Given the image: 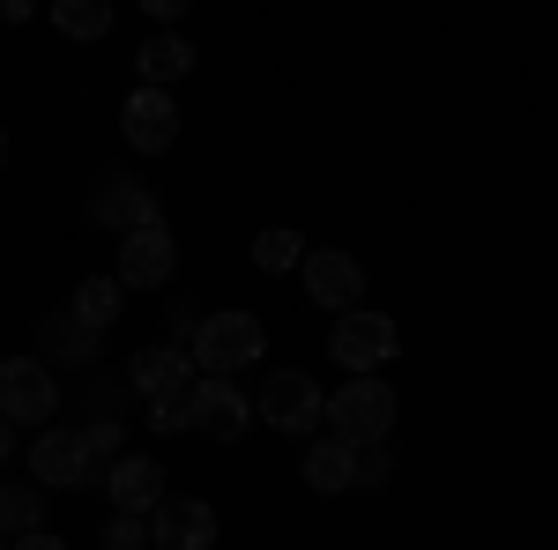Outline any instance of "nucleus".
<instances>
[{
  "label": "nucleus",
  "instance_id": "c756f323",
  "mask_svg": "<svg viewBox=\"0 0 558 550\" xmlns=\"http://www.w3.org/2000/svg\"><path fill=\"white\" fill-rule=\"evenodd\" d=\"M0 171H8V127H0Z\"/></svg>",
  "mask_w": 558,
  "mask_h": 550
},
{
  "label": "nucleus",
  "instance_id": "f03ea898",
  "mask_svg": "<svg viewBox=\"0 0 558 550\" xmlns=\"http://www.w3.org/2000/svg\"><path fill=\"white\" fill-rule=\"evenodd\" d=\"M328 357L343 365L350 380H380L387 365L402 357V328L387 320L380 305H357V313H343V320L328 328Z\"/></svg>",
  "mask_w": 558,
  "mask_h": 550
},
{
  "label": "nucleus",
  "instance_id": "ddd939ff",
  "mask_svg": "<svg viewBox=\"0 0 558 550\" xmlns=\"http://www.w3.org/2000/svg\"><path fill=\"white\" fill-rule=\"evenodd\" d=\"M194 424L231 447V439L254 431V394H246L239 380H194Z\"/></svg>",
  "mask_w": 558,
  "mask_h": 550
},
{
  "label": "nucleus",
  "instance_id": "b1692460",
  "mask_svg": "<svg viewBox=\"0 0 558 550\" xmlns=\"http://www.w3.org/2000/svg\"><path fill=\"white\" fill-rule=\"evenodd\" d=\"M387 468H395L387 439H380V447H357V491H380V484H387Z\"/></svg>",
  "mask_w": 558,
  "mask_h": 550
},
{
  "label": "nucleus",
  "instance_id": "423d86ee",
  "mask_svg": "<svg viewBox=\"0 0 558 550\" xmlns=\"http://www.w3.org/2000/svg\"><path fill=\"white\" fill-rule=\"evenodd\" d=\"M0 417L15 424H52L60 417V380H52V365L45 357H0Z\"/></svg>",
  "mask_w": 558,
  "mask_h": 550
},
{
  "label": "nucleus",
  "instance_id": "4be33fe9",
  "mask_svg": "<svg viewBox=\"0 0 558 550\" xmlns=\"http://www.w3.org/2000/svg\"><path fill=\"white\" fill-rule=\"evenodd\" d=\"M83 439H89V454H97V468H112L120 454H128V431H120V417H97V424H83Z\"/></svg>",
  "mask_w": 558,
  "mask_h": 550
},
{
  "label": "nucleus",
  "instance_id": "1a4fd4ad",
  "mask_svg": "<svg viewBox=\"0 0 558 550\" xmlns=\"http://www.w3.org/2000/svg\"><path fill=\"white\" fill-rule=\"evenodd\" d=\"M120 134H128V149H142V157H165L179 142V105L172 89H128V105H120Z\"/></svg>",
  "mask_w": 558,
  "mask_h": 550
},
{
  "label": "nucleus",
  "instance_id": "bb28decb",
  "mask_svg": "<svg viewBox=\"0 0 558 550\" xmlns=\"http://www.w3.org/2000/svg\"><path fill=\"white\" fill-rule=\"evenodd\" d=\"M0 23H31V0H0Z\"/></svg>",
  "mask_w": 558,
  "mask_h": 550
},
{
  "label": "nucleus",
  "instance_id": "7ed1b4c3",
  "mask_svg": "<svg viewBox=\"0 0 558 550\" xmlns=\"http://www.w3.org/2000/svg\"><path fill=\"white\" fill-rule=\"evenodd\" d=\"M254 417L268 424V431H291V439H305V431H320V417H328V394H320V380H313V372H299V365H276V372H260Z\"/></svg>",
  "mask_w": 558,
  "mask_h": 550
},
{
  "label": "nucleus",
  "instance_id": "a878e982",
  "mask_svg": "<svg viewBox=\"0 0 558 550\" xmlns=\"http://www.w3.org/2000/svg\"><path fill=\"white\" fill-rule=\"evenodd\" d=\"M15 550H68V536H52V528H38V536H15Z\"/></svg>",
  "mask_w": 558,
  "mask_h": 550
},
{
  "label": "nucleus",
  "instance_id": "2eb2a0df",
  "mask_svg": "<svg viewBox=\"0 0 558 550\" xmlns=\"http://www.w3.org/2000/svg\"><path fill=\"white\" fill-rule=\"evenodd\" d=\"M299 476L313 484V491H320V499H336V491H357V447L328 431V439H313V447H305Z\"/></svg>",
  "mask_w": 558,
  "mask_h": 550
},
{
  "label": "nucleus",
  "instance_id": "5701e85b",
  "mask_svg": "<svg viewBox=\"0 0 558 550\" xmlns=\"http://www.w3.org/2000/svg\"><path fill=\"white\" fill-rule=\"evenodd\" d=\"M142 543H149V521H134V513H112L97 536V550H142Z\"/></svg>",
  "mask_w": 558,
  "mask_h": 550
},
{
  "label": "nucleus",
  "instance_id": "9d476101",
  "mask_svg": "<svg viewBox=\"0 0 558 550\" xmlns=\"http://www.w3.org/2000/svg\"><path fill=\"white\" fill-rule=\"evenodd\" d=\"M299 283H305V297L320 305V313H357V297H365V268L350 254H336V246H320V254H305V268H299Z\"/></svg>",
  "mask_w": 558,
  "mask_h": 550
},
{
  "label": "nucleus",
  "instance_id": "f3484780",
  "mask_svg": "<svg viewBox=\"0 0 558 550\" xmlns=\"http://www.w3.org/2000/svg\"><path fill=\"white\" fill-rule=\"evenodd\" d=\"M120 313H128V283H120V276H83V283H75V297H68V320H75V328H89V335H105Z\"/></svg>",
  "mask_w": 558,
  "mask_h": 550
},
{
  "label": "nucleus",
  "instance_id": "aec40b11",
  "mask_svg": "<svg viewBox=\"0 0 558 550\" xmlns=\"http://www.w3.org/2000/svg\"><path fill=\"white\" fill-rule=\"evenodd\" d=\"M52 23H60V38H105L112 30V0H60L52 8Z\"/></svg>",
  "mask_w": 558,
  "mask_h": 550
},
{
  "label": "nucleus",
  "instance_id": "cd10ccee",
  "mask_svg": "<svg viewBox=\"0 0 558 550\" xmlns=\"http://www.w3.org/2000/svg\"><path fill=\"white\" fill-rule=\"evenodd\" d=\"M8 454H15V424L0 417V462H8Z\"/></svg>",
  "mask_w": 558,
  "mask_h": 550
},
{
  "label": "nucleus",
  "instance_id": "a211bd4d",
  "mask_svg": "<svg viewBox=\"0 0 558 550\" xmlns=\"http://www.w3.org/2000/svg\"><path fill=\"white\" fill-rule=\"evenodd\" d=\"M38 357H60V365L89 372V365H97V335H89V328H75L68 313H52V320L38 328Z\"/></svg>",
  "mask_w": 558,
  "mask_h": 550
},
{
  "label": "nucleus",
  "instance_id": "393cba45",
  "mask_svg": "<svg viewBox=\"0 0 558 550\" xmlns=\"http://www.w3.org/2000/svg\"><path fill=\"white\" fill-rule=\"evenodd\" d=\"M149 431H194V394H179V402H157V410H149Z\"/></svg>",
  "mask_w": 558,
  "mask_h": 550
},
{
  "label": "nucleus",
  "instance_id": "6e6552de",
  "mask_svg": "<svg viewBox=\"0 0 558 550\" xmlns=\"http://www.w3.org/2000/svg\"><path fill=\"white\" fill-rule=\"evenodd\" d=\"M194 357L179 350V342H149V350H134L128 357V387L157 410V402H179V394H194Z\"/></svg>",
  "mask_w": 558,
  "mask_h": 550
},
{
  "label": "nucleus",
  "instance_id": "f8f14e48",
  "mask_svg": "<svg viewBox=\"0 0 558 550\" xmlns=\"http://www.w3.org/2000/svg\"><path fill=\"white\" fill-rule=\"evenodd\" d=\"M179 268V246L172 231L157 223V231H134V239H120V260H112V276L128 283V291H165Z\"/></svg>",
  "mask_w": 558,
  "mask_h": 550
},
{
  "label": "nucleus",
  "instance_id": "7c9ffc66",
  "mask_svg": "<svg viewBox=\"0 0 558 550\" xmlns=\"http://www.w3.org/2000/svg\"><path fill=\"white\" fill-rule=\"evenodd\" d=\"M0 550H15V543H8V536H0Z\"/></svg>",
  "mask_w": 558,
  "mask_h": 550
},
{
  "label": "nucleus",
  "instance_id": "39448f33",
  "mask_svg": "<svg viewBox=\"0 0 558 550\" xmlns=\"http://www.w3.org/2000/svg\"><path fill=\"white\" fill-rule=\"evenodd\" d=\"M328 424H336V439H350V447H380L387 431H395V387L387 380H343L328 394Z\"/></svg>",
  "mask_w": 558,
  "mask_h": 550
},
{
  "label": "nucleus",
  "instance_id": "6ab92c4d",
  "mask_svg": "<svg viewBox=\"0 0 558 550\" xmlns=\"http://www.w3.org/2000/svg\"><path fill=\"white\" fill-rule=\"evenodd\" d=\"M305 254H313V246H305L291 223H276V231H260V239H254V268H260V276H299Z\"/></svg>",
  "mask_w": 558,
  "mask_h": 550
},
{
  "label": "nucleus",
  "instance_id": "20e7f679",
  "mask_svg": "<svg viewBox=\"0 0 558 550\" xmlns=\"http://www.w3.org/2000/svg\"><path fill=\"white\" fill-rule=\"evenodd\" d=\"M31 476H38V491H89V484L105 491V468L75 424H45L31 439Z\"/></svg>",
  "mask_w": 558,
  "mask_h": 550
},
{
  "label": "nucleus",
  "instance_id": "412c9836",
  "mask_svg": "<svg viewBox=\"0 0 558 550\" xmlns=\"http://www.w3.org/2000/svg\"><path fill=\"white\" fill-rule=\"evenodd\" d=\"M38 528H45V491L38 484H15L8 491V513H0V536L15 543V536H38Z\"/></svg>",
  "mask_w": 558,
  "mask_h": 550
},
{
  "label": "nucleus",
  "instance_id": "f257e3e1",
  "mask_svg": "<svg viewBox=\"0 0 558 550\" xmlns=\"http://www.w3.org/2000/svg\"><path fill=\"white\" fill-rule=\"evenodd\" d=\"M186 357H194L202 380H239L246 365L268 357V328H260V313H239V305L202 313V320H194V342H186Z\"/></svg>",
  "mask_w": 558,
  "mask_h": 550
},
{
  "label": "nucleus",
  "instance_id": "9b49d317",
  "mask_svg": "<svg viewBox=\"0 0 558 550\" xmlns=\"http://www.w3.org/2000/svg\"><path fill=\"white\" fill-rule=\"evenodd\" d=\"M105 499H112V513L157 521V506L172 499V491H165V462H149V454H120V462L105 468Z\"/></svg>",
  "mask_w": 558,
  "mask_h": 550
},
{
  "label": "nucleus",
  "instance_id": "c85d7f7f",
  "mask_svg": "<svg viewBox=\"0 0 558 550\" xmlns=\"http://www.w3.org/2000/svg\"><path fill=\"white\" fill-rule=\"evenodd\" d=\"M8 491H15V484H8V476H0V513H8Z\"/></svg>",
  "mask_w": 558,
  "mask_h": 550
},
{
  "label": "nucleus",
  "instance_id": "dca6fc26",
  "mask_svg": "<svg viewBox=\"0 0 558 550\" xmlns=\"http://www.w3.org/2000/svg\"><path fill=\"white\" fill-rule=\"evenodd\" d=\"M194 45L179 38V30H157V38H142V52H134V83L142 89H172L179 75H194Z\"/></svg>",
  "mask_w": 558,
  "mask_h": 550
},
{
  "label": "nucleus",
  "instance_id": "4468645a",
  "mask_svg": "<svg viewBox=\"0 0 558 550\" xmlns=\"http://www.w3.org/2000/svg\"><path fill=\"white\" fill-rule=\"evenodd\" d=\"M149 543L157 550H216V506L209 499H165L149 521Z\"/></svg>",
  "mask_w": 558,
  "mask_h": 550
},
{
  "label": "nucleus",
  "instance_id": "0eeeda50",
  "mask_svg": "<svg viewBox=\"0 0 558 550\" xmlns=\"http://www.w3.org/2000/svg\"><path fill=\"white\" fill-rule=\"evenodd\" d=\"M89 223L134 239V231H157L165 209H157V194H149L142 179H128V171H97V186H89Z\"/></svg>",
  "mask_w": 558,
  "mask_h": 550
}]
</instances>
